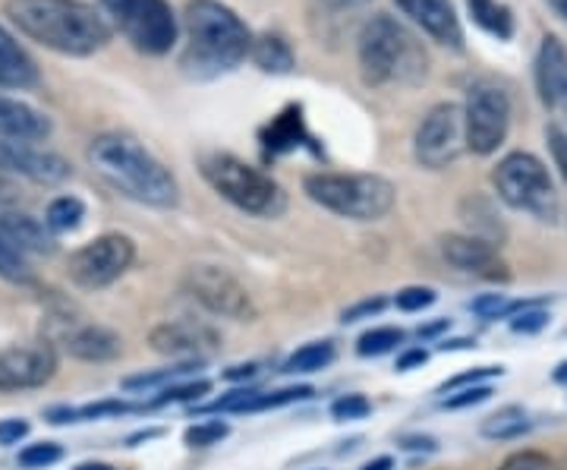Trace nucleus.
I'll use <instances>...</instances> for the list:
<instances>
[{
	"instance_id": "33",
	"label": "nucleus",
	"mask_w": 567,
	"mask_h": 470,
	"mask_svg": "<svg viewBox=\"0 0 567 470\" xmlns=\"http://www.w3.org/2000/svg\"><path fill=\"white\" fill-rule=\"evenodd\" d=\"M212 391V382L208 379H199V382H186V386H167L162 389L158 398H152V408H164V405H181V401H196V398H203Z\"/></svg>"
},
{
	"instance_id": "1",
	"label": "nucleus",
	"mask_w": 567,
	"mask_h": 470,
	"mask_svg": "<svg viewBox=\"0 0 567 470\" xmlns=\"http://www.w3.org/2000/svg\"><path fill=\"white\" fill-rule=\"evenodd\" d=\"M252 51V32L221 0H186L181 70L189 80H221Z\"/></svg>"
},
{
	"instance_id": "48",
	"label": "nucleus",
	"mask_w": 567,
	"mask_h": 470,
	"mask_svg": "<svg viewBox=\"0 0 567 470\" xmlns=\"http://www.w3.org/2000/svg\"><path fill=\"white\" fill-rule=\"evenodd\" d=\"M404 449H425V451H432V449H435V442H432V439H406Z\"/></svg>"
},
{
	"instance_id": "9",
	"label": "nucleus",
	"mask_w": 567,
	"mask_h": 470,
	"mask_svg": "<svg viewBox=\"0 0 567 470\" xmlns=\"http://www.w3.org/2000/svg\"><path fill=\"white\" fill-rule=\"evenodd\" d=\"M466 149V121L464 108L454 102L435 104L425 114L416 136H413V155L416 162L429 171H442L447 164H454Z\"/></svg>"
},
{
	"instance_id": "32",
	"label": "nucleus",
	"mask_w": 567,
	"mask_h": 470,
	"mask_svg": "<svg viewBox=\"0 0 567 470\" xmlns=\"http://www.w3.org/2000/svg\"><path fill=\"white\" fill-rule=\"evenodd\" d=\"M227 432H230V427L221 423V420H205V423L189 427L183 439H186L189 449H212V446H218L221 439H227Z\"/></svg>"
},
{
	"instance_id": "5",
	"label": "nucleus",
	"mask_w": 567,
	"mask_h": 470,
	"mask_svg": "<svg viewBox=\"0 0 567 470\" xmlns=\"http://www.w3.org/2000/svg\"><path fill=\"white\" fill-rule=\"evenodd\" d=\"M205 184L212 186L221 200L237 205L246 215L256 218H278L287 208V193L281 184L265 174L259 167H252L244 159L230 155V152H208L199 159Z\"/></svg>"
},
{
	"instance_id": "24",
	"label": "nucleus",
	"mask_w": 567,
	"mask_h": 470,
	"mask_svg": "<svg viewBox=\"0 0 567 470\" xmlns=\"http://www.w3.org/2000/svg\"><path fill=\"white\" fill-rule=\"evenodd\" d=\"M252 63L262 70V73H275V76H284L297 67V58H293V48L284 35H275V32H265L259 39H252V51H249Z\"/></svg>"
},
{
	"instance_id": "8",
	"label": "nucleus",
	"mask_w": 567,
	"mask_h": 470,
	"mask_svg": "<svg viewBox=\"0 0 567 470\" xmlns=\"http://www.w3.org/2000/svg\"><path fill=\"white\" fill-rule=\"evenodd\" d=\"M492 184L498 196L517 212H529L539 222L558 218V193L548 177L546 164L529 152H511L492 171Z\"/></svg>"
},
{
	"instance_id": "10",
	"label": "nucleus",
	"mask_w": 567,
	"mask_h": 470,
	"mask_svg": "<svg viewBox=\"0 0 567 470\" xmlns=\"http://www.w3.org/2000/svg\"><path fill=\"white\" fill-rule=\"evenodd\" d=\"M464 121L470 152H476V155L498 152V145L507 140V126H511V99H507L505 89L488 85V82L470 85Z\"/></svg>"
},
{
	"instance_id": "50",
	"label": "nucleus",
	"mask_w": 567,
	"mask_h": 470,
	"mask_svg": "<svg viewBox=\"0 0 567 470\" xmlns=\"http://www.w3.org/2000/svg\"><path fill=\"white\" fill-rule=\"evenodd\" d=\"M442 328H447V319H442V323H435V326H425L420 328V335H439Z\"/></svg>"
},
{
	"instance_id": "27",
	"label": "nucleus",
	"mask_w": 567,
	"mask_h": 470,
	"mask_svg": "<svg viewBox=\"0 0 567 470\" xmlns=\"http://www.w3.org/2000/svg\"><path fill=\"white\" fill-rule=\"evenodd\" d=\"M85 218V203L76 196H58L51 200L48 212H44V225L51 227V234H70L76 231Z\"/></svg>"
},
{
	"instance_id": "36",
	"label": "nucleus",
	"mask_w": 567,
	"mask_h": 470,
	"mask_svg": "<svg viewBox=\"0 0 567 470\" xmlns=\"http://www.w3.org/2000/svg\"><path fill=\"white\" fill-rule=\"evenodd\" d=\"M369 410H372V405L365 395H344L331 405V417L344 423V420H363V417H369Z\"/></svg>"
},
{
	"instance_id": "34",
	"label": "nucleus",
	"mask_w": 567,
	"mask_h": 470,
	"mask_svg": "<svg viewBox=\"0 0 567 470\" xmlns=\"http://www.w3.org/2000/svg\"><path fill=\"white\" fill-rule=\"evenodd\" d=\"M61 458L63 449L58 442H35V446H25V449L20 451V468H51V464H58Z\"/></svg>"
},
{
	"instance_id": "2",
	"label": "nucleus",
	"mask_w": 567,
	"mask_h": 470,
	"mask_svg": "<svg viewBox=\"0 0 567 470\" xmlns=\"http://www.w3.org/2000/svg\"><path fill=\"white\" fill-rule=\"evenodd\" d=\"M3 10L25 39L63 58H89L111 41L107 17L85 0H7Z\"/></svg>"
},
{
	"instance_id": "26",
	"label": "nucleus",
	"mask_w": 567,
	"mask_h": 470,
	"mask_svg": "<svg viewBox=\"0 0 567 470\" xmlns=\"http://www.w3.org/2000/svg\"><path fill=\"white\" fill-rule=\"evenodd\" d=\"M0 278L10 282V285H29L35 275H32V263H29V253H22L20 246L13 244L3 231H0Z\"/></svg>"
},
{
	"instance_id": "11",
	"label": "nucleus",
	"mask_w": 567,
	"mask_h": 470,
	"mask_svg": "<svg viewBox=\"0 0 567 470\" xmlns=\"http://www.w3.org/2000/svg\"><path fill=\"white\" fill-rule=\"evenodd\" d=\"M133 259H136V246L126 234H102L70 256L66 272L73 285L99 290V287L114 285L123 272L133 266Z\"/></svg>"
},
{
	"instance_id": "43",
	"label": "nucleus",
	"mask_w": 567,
	"mask_h": 470,
	"mask_svg": "<svg viewBox=\"0 0 567 470\" xmlns=\"http://www.w3.org/2000/svg\"><path fill=\"white\" fill-rule=\"evenodd\" d=\"M29 423L25 420H0V446H17L20 439H25Z\"/></svg>"
},
{
	"instance_id": "47",
	"label": "nucleus",
	"mask_w": 567,
	"mask_h": 470,
	"mask_svg": "<svg viewBox=\"0 0 567 470\" xmlns=\"http://www.w3.org/2000/svg\"><path fill=\"white\" fill-rule=\"evenodd\" d=\"M394 468V461H391V458H375V461H369V464H363V468L360 470H391Z\"/></svg>"
},
{
	"instance_id": "35",
	"label": "nucleus",
	"mask_w": 567,
	"mask_h": 470,
	"mask_svg": "<svg viewBox=\"0 0 567 470\" xmlns=\"http://www.w3.org/2000/svg\"><path fill=\"white\" fill-rule=\"evenodd\" d=\"M498 470H558V468H555V461H551L548 454L527 449V451H514V454H507Z\"/></svg>"
},
{
	"instance_id": "31",
	"label": "nucleus",
	"mask_w": 567,
	"mask_h": 470,
	"mask_svg": "<svg viewBox=\"0 0 567 470\" xmlns=\"http://www.w3.org/2000/svg\"><path fill=\"white\" fill-rule=\"evenodd\" d=\"M193 367H174V369H155V372H142V376H130V379H123L121 386L126 391H145V389H158V386H174L181 376H186Z\"/></svg>"
},
{
	"instance_id": "37",
	"label": "nucleus",
	"mask_w": 567,
	"mask_h": 470,
	"mask_svg": "<svg viewBox=\"0 0 567 470\" xmlns=\"http://www.w3.org/2000/svg\"><path fill=\"white\" fill-rule=\"evenodd\" d=\"M435 290L432 287H404L398 297H394V304H398V309H404V313H420V309L432 307L435 304Z\"/></svg>"
},
{
	"instance_id": "16",
	"label": "nucleus",
	"mask_w": 567,
	"mask_h": 470,
	"mask_svg": "<svg viewBox=\"0 0 567 470\" xmlns=\"http://www.w3.org/2000/svg\"><path fill=\"white\" fill-rule=\"evenodd\" d=\"M398 10L413 25H420L425 35L445 48L461 51L464 48V25L451 0H394Z\"/></svg>"
},
{
	"instance_id": "49",
	"label": "nucleus",
	"mask_w": 567,
	"mask_h": 470,
	"mask_svg": "<svg viewBox=\"0 0 567 470\" xmlns=\"http://www.w3.org/2000/svg\"><path fill=\"white\" fill-rule=\"evenodd\" d=\"M551 379H555V382H561V386H567V360L555 367V376H551Z\"/></svg>"
},
{
	"instance_id": "19",
	"label": "nucleus",
	"mask_w": 567,
	"mask_h": 470,
	"mask_svg": "<svg viewBox=\"0 0 567 470\" xmlns=\"http://www.w3.org/2000/svg\"><path fill=\"white\" fill-rule=\"evenodd\" d=\"M54 123L39 108L0 95V140H17V143H41L48 140Z\"/></svg>"
},
{
	"instance_id": "39",
	"label": "nucleus",
	"mask_w": 567,
	"mask_h": 470,
	"mask_svg": "<svg viewBox=\"0 0 567 470\" xmlns=\"http://www.w3.org/2000/svg\"><path fill=\"white\" fill-rule=\"evenodd\" d=\"M488 398H492V389H488V386H466V389H461L457 395L445 398V408L451 410L473 408V405H483V401H488Z\"/></svg>"
},
{
	"instance_id": "4",
	"label": "nucleus",
	"mask_w": 567,
	"mask_h": 470,
	"mask_svg": "<svg viewBox=\"0 0 567 470\" xmlns=\"http://www.w3.org/2000/svg\"><path fill=\"white\" fill-rule=\"evenodd\" d=\"M429 58L401 22L379 13L360 32V73L365 85H410L425 80Z\"/></svg>"
},
{
	"instance_id": "52",
	"label": "nucleus",
	"mask_w": 567,
	"mask_h": 470,
	"mask_svg": "<svg viewBox=\"0 0 567 470\" xmlns=\"http://www.w3.org/2000/svg\"><path fill=\"white\" fill-rule=\"evenodd\" d=\"M76 470H117V468H111V464H99V461H89V464H80Z\"/></svg>"
},
{
	"instance_id": "23",
	"label": "nucleus",
	"mask_w": 567,
	"mask_h": 470,
	"mask_svg": "<svg viewBox=\"0 0 567 470\" xmlns=\"http://www.w3.org/2000/svg\"><path fill=\"white\" fill-rule=\"evenodd\" d=\"M39 85V67L25 54L20 41L0 25V89H32Z\"/></svg>"
},
{
	"instance_id": "3",
	"label": "nucleus",
	"mask_w": 567,
	"mask_h": 470,
	"mask_svg": "<svg viewBox=\"0 0 567 470\" xmlns=\"http://www.w3.org/2000/svg\"><path fill=\"white\" fill-rule=\"evenodd\" d=\"M89 164L121 196L152 208H174L181 203V184L140 140L126 133H102L89 145Z\"/></svg>"
},
{
	"instance_id": "29",
	"label": "nucleus",
	"mask_w": 567,
	"mask_h": 470,
	"mask_svg": "<svg viewBox=\"0 0 567 470\" xmlns=\"http://www.w3.org/2000/svg\"><path fill=\"white\" fill-rule=\"evenodd\" d=\"M401 345H404V331L394 326H382L365 331L363 338H360V345H357V350L363 357H382V354H391V350L401 348Z\"/></svg>"
},
{
	"instance_id": "28",
	"label": "nucleus",
	"mask_w": 567,
	"mask_h": 470,
	"mask_svg": "<svg viewBox=\"0 0 567 470\" xmlns=\"http://www.w3.org/2000/svg\"><path fill=\"white\" fill-rule=\"evenodd\" d=\"M331 360H334V345L331 341H312V345H303L287 357L284 372H316V369L328 367Z\"/></svg>"
},
{
	"instance_id": "22",
	"label": "nucleus",
	"mask_w": 567,
	"mask_h": 470,
	"mask_svg": "<svg viewBox=\"0 0 567 470\" xmlns=\"http://www.w3.org/2000/svg\"><path fill=\"white\" fill-rule=\"evenodd\" d=\"M0 231L20 246L22 253H54V237L51 227L41 225L29 212H17L0 205Z\"/></svg>"
},
{
	"instance_id": "15",
	"label": "nucleus",
	"mask_w": 567,
	"mask_h": 470,
	"mask_svg": "<svg viewBox=\"0 0 567 470\" xmlns=\"http://www.w3.org/2000/svg\"><path fill=\"white\" fill-rule=\"evenodd\" d=\"M442 256L447 266H454L457 272L476 275V278H488V282H505L507 266L502 263L498 249L486 237L476 234H447L442 237Z\"/></svg>"
},
{
	"instance_id": "44",
	"label": "nucleus",
	"mask_w": 567,
	"mask_h": 470,
	"mask_svg": "<svg viewBox=\"0 0 567 470\" xmlns=\"http://www.w3.org/2000/svg\"><path fill=\"white\" fill-rule=\"evenodd\" d=\"M425 354L423 348H416V350H406V354H401V360H398V369H413V367H420V364H425Z\"/></svg>"
},
{
	"instance_id": "14",
	"label": "nucleus",
	"mask_w": 567,
	"mask_h": 470,
	"mask_svg": "<svg viewBox=\"0 0 567 470\" xmlns=\"http://www.w3.org/2000/svg\"><path fill=\"white\" fill-rule=\"evenodd\" d=\"M0 171L20 174L35 184H63L73 174L66 159L35 149L32 143H17V140H0Z\"/></svg>"
},
{
	"instance_id": "17",
	"label": "nucleus",
	"mask_w": 567,
	"mask_h": 470,
	"mask_svg": "<svg viewBox=\"0 0 567 470\" xmlns=\"http://www.w3.org/2000/svg\"><path fill=\"white\" fill-rule=\"evenodd\" d=\"M259 143H262L265 155H287V152H297V149L322 152L319 143H316V136L306 126L303 104H287L284 111H278L259 130Z\"/></svg>"
},
{
	"instance_id": "12",
	"label": "nucleus",
	"mask_w": 567,
	"mask_h": 470,
	"mask_svg": "<svg viewBox=\"0 0 567 470\" xmlns=\"http://www.w3.org/2000/svg\"><path fill=\"white\" fill-rule=\"evenodd\" d=\"M186 290L196 297L208 313L234 319V323H252L256 319V304L230 272L218 266H196L186 272Z\"/></svg>"
},
{
	"instance_id": "51",
	"label": "nucleus",
	"mask_w": 567,
	"mask_h": 470,
	"mask_svg": "<svg viewBox=\"0 0 567 470\" xmlns=\"http://www.w3.org/2000/svg\"><path fill=\"white\" fill-rule=\"evenodd\" d=\"M551 7H555V13L561 17V20H567V0H548Z\"/></svg>"
},
{
	"instance_id": "38",
	"label": "nucleus",
	"mask_w": 567,
	"mask_h": 470,
	"mask_svg": "<svg viewBox=\"0 0 567 470\" xmlns=\"http://www.w3.org/2000/svg\"><path fill=\"white\" fill-rule=\"evenodd\" d=\"M546 143L548 149H551L555 167L561 171V177L567 181V133L558 126V123H548L546 126Z\"/></svg>"
},
{
	"instance_id": "30",
	"label": "nucleus",
	"mask_w": 567,
	"mask_h": 470,
	"mask_svg": "<svg viewBox=\"0 0 567 470\" xmlns=\"http://www.w3.org/2000/svg\"><path fill=\"white\" fill-rule=\"evenodd\" d=\"M488 439H517V436H524L529 432V420L520 413V410H502V413H495L492 420H488L486 427H483Z\"/></svg>"
},
{
	"instance_id": "20",
	"label": "nucleus",
	"mask_w": 567,
	"mask_h": 470,
	"mask_svg": "<svg viewBox=\"0 0 567 470\" xmlns=\"http://www.w3.org/2000/svg\"><path fill=\"white\" fill-rule=\"evenodd\" d=\"M152 348L167 357H199L205 350H212L218 345L215 331H208L205 326H193V323H164V326L152 328Z\"/></svg>"
},
{
	"instance_id": "18",
	"label": "nucleus",
	"mask_w": 567,
	"mask_h": 470,
	"mask_svg": "<svg viewBox=\"0 0 567 470\" xmlns=\"http://www.w3.org/2000/svg\"><path fill=\"white\" fill-rule=\"evenodd\" d=\"M536 89L546 108L567 104V48L558 35H546L536 51Z\"/></svg>"
},
{
	"instance_id": "42",
	"label": "nucleus",
	"mask_w": 567,
	"mask_h": 470,
	"mask_svg": "<svg viewBox=\"0 0 567 470\" xmlns=\"http://www.w3.org/2000/svg\"><path fill=\"white\" fill-rule=\"evenodd\" d=\"M385 297H369V300H363V304H357V307L344 309V323H360V319H369V316H375V313H382L385 309Z\"/></svg>"
},
{
	"instance_id": "21",
	"label": "nucleus",
	"mask_w": 567,
	"mask_h": 470,
	"mask_svg": "<svg viewBox=\"0 0 567 470\" xmlns=\"http://www.w3.org/2000/svg\"><path fill=\"white\" fill-rule=\"evenodd\" d=\"M63 345H66V354H70V357L85 360V364H107V360L121 357L123 350L121 335L104 326L73 328V331H66Z\"/></svg>"
},
{
	"instance_id": "13",
	"label": "nucleus",
	"mask_w": 567,
	"mask_h": 470,
	"mask_svg": "<svg viewBox=\"0 0 567 470\" xmlns=\"http://www.w3.org/2000/svg\"><path fill=\"white\" fill-rule=\"evenodd\" d=\"M58 372V350L48 341L0 348V391L41 389Z\"/></svg>"
},
{
	"instance_id": "41",
	"label": "nucleus",
	"mask_w": 567,
	"mask_h": 470,
	"mask_svg": "<svg viewBox=\"0 0 567 470\" xmlns=\"http://www.w3.org/2000/svg\"><path fill=\"white\" fill-rule=\"evenodd\" d=\"M505 369L502 367H480L473 369V372H464V376H454V379H447L445 391L447 389H466V386H480V379H492V376H502Z\"/></svg>"
},
{
	"instance_id": "7",
	"label": "nucleus",
	"mask_w": 567,
	"mask_h": 470,
	"mask_svg": "<svg viewBox=\"0 0 567 470\" xmlns=\"http://www.w3.org/2000/svg\"><path fill=\"white\" fill-rule=\"evenodd\" d=\"M99 3L107 22L140 54L162 58L177 44L181 25L167 0H99Z\"/></svg>"
},
{
	"instance_id": "45",
	"label": "nucleus",
	"mask_w": 567,
	"mask_h": 470,
	"mask_svg": "<svg viewBox=\"0 0 567 470\" xmlns=\"http://www.w3.org/2000/svg\"><path fill=\"white\" fill-rule=\"evenodd\" d=\"M256 372H259V367H256V364H246V367H234V369H227V372H224V376H227V379H252V376H256Z\"/></svg>"
},
{
	"instance_id": "25",
	"label": "nucleus",
	"mask_w": 567,
	"mask_h": 470,
	"mask_svg": "<svg viewBox=\"0 0 567 470\" xmlns=\"http://www.w3.org/2000/svg\"><path fill=\"white\" fill-rule=\"evenodd\" d=\"M466 7H470L473 22L483 32L495 35L498 41H507L514 35V13H511V7H505L502 0H466Z\"/></svg>"
},
{
	"instance_id": "6",
	"label": "nucleus",
	"mask_w": 567,
	"mask_h": 470,
	"mask_svg": "<svg viewBox=\"0 0 567 470\" xmlns=\"http://www.w3.org/2000/svg\"><path fill=\"white\" fill-rule=\"evenodd\" d=\"M306 196L328 212L353 222H382L398 203V190L382 174H306Z\"/></svg>"
},
{
	"instance_id": "46",
	"label": "nucleus",
	"mask_w": 567,
	"mask_h": 470,
	"mask_svg": "<svg viewBox=\"0 0 567 470\" xmlns=\"http://www.w3.org/2000/svg\"><path fill=\"white\" fill-rule=\"evenodd\" d=\"M322 3L331 10H350V7H363L369 0H322Z\"/></svg>"
},
{
	"instance_id": "40",
	"label": "nucleus",
	"mask_w": 567,
	"mask_h": 470,
	"mask_svg": "<svg viewBox=\"0 0 567 470\" xmlns=\"http://www.w3.org/2000/svg\"><path fill=\"white\" fill-rule=\"evenodd\" d=\"M536 307V304H533ZM520 309L517 313V319H511V328L514 331H524V335H533V331H543L548 326V313L546 309Z\"/></svg>"
}]
</instances>
